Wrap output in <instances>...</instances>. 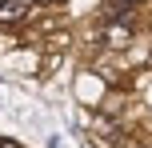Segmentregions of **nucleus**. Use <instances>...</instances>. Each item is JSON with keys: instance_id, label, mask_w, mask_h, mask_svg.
I'll list each match as a JSON object with an SVG mask.
<instances>
[{"instance_id": "1", "label": "nucleus", "mask_w": 152, "mask_h": 148, "mask_svg": "<svg viewBox=\"0 0 152 148\" xmlns=\"http://www.w3.org/2000/svg\"><path fill=\"white\" fill-rule=\"evenodd\" d=\"M128 40H132V16H112V20H104V28H100V44L124 48Z\"/></svg>"}, {"instance_id": "2", "label": "nucleus", "mask_w": 152, "mask_h": 148, "mask_svg": "<svg viewBox=\"0 0 152 148\" xmlns=\"http://www.w3.org/2000/svg\"><path fill=\"white\" fill-rule=\"evenodd\" d=\"M32 16V0H4L0 4V20L4 24H20Z\"/></svg>"}, {"instance_id": "3", "label": "nucleus", "mask_w": 152, "mask_h": 148, "mask_svg": "<svg viewBox=\"0 0 152 148\" xmlns=\"http://www.w3.org/2000/svg\"><path fill=\"white\" fill-rule=\"evenodd\" d=\"M116 128H120V124H116V120H108V116H92V132H96V140H112V136H116Z\"/></svg>"}, {"instance_id": "4", "label": "nucleus", "mask_w": 152, "mask_h": 148, "mask_svg": "<svg viewBox=\"0 0 152 148\" xmlns=\"http://www.w3.org/2000/svg\"><path fill=\"white\" fill-rule=\"evenodd\" d=\"M0 148H20V144H12V140H4V136H0Z\"/></svg>"}, {"instance_id": "5", "label": "nucleus", "mask_w": 152, "mask_h": 148, "mask_svg": "<svg viewBox=\"0 0 152 148\" xmlns=\"http://www.w3.org/2000/svg\"><path fill=\"white\" fill-rule=\"evenodd\" d=\"M36 4H52V0H36Z\"/></svg>"}, {"instance_id": "6", "label": "nucleus", "mask_w": 152, "mask_h": 148, "mask_svg": "<svg viewBox=\"0 0 152 148\" xmlns=\"http://www.w3.org/2000/svg\"><path fill=\"white\" fill-rule=\"evenodd\" d=\"M0 4H4V0H0Z\"/></svg>"}]
</instances>
